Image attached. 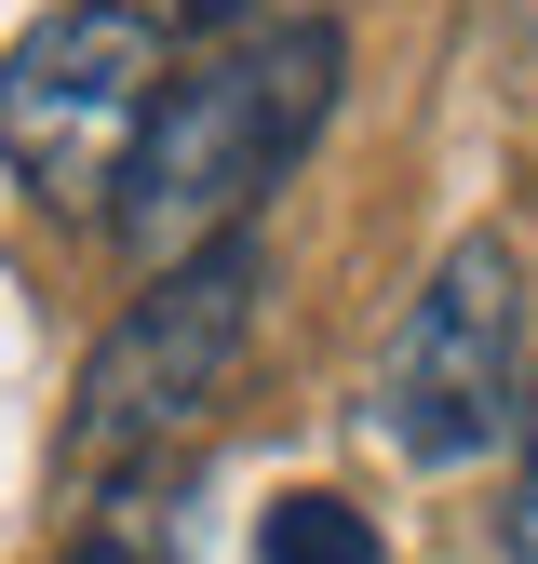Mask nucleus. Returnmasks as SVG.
I'll return each instance as SVG.
<instances>
[{"label":"nucleus","mask_w":538,"mask_h":564,"mask_svg":"<svg viewBox=\"0 0 538 564\" xmlns=\"http://www.w3.org/2000/svg\"><path fill=\"white\" fill-rule=\"evenodd\" d=\"M67 564H149V551H121V538H95V551H67Z\"/></svg>","instance_id":"nucleus-8"},{"label":"nucleus","mask_w":538,"mask_h":564,"mask_svg":"<svg viewBox=\"0 0 538 564\" xmlns=\"http://www.w3.org/2000/svg\"><path fill=\"white\" fill-rule=\"evenodd\" d=\"M175 28L149 0H54V14L0 54V175L54 216H108L149 121L175 95Z\"/></svg>","instance_id":"nucleus-3"},{"label":"nucleus","mask_w":538,"mask_h":564,"mask_svg":"<svg viewBox=\"0 0 538 564\" xmlns=\"http://www.w3.org/2000/svg\"><path fill=\"white\" fill-rule=\"evenodd\" d=\"M269 310V242H216L162 282H134V310L82 349V390H67V484H108V470H149L162 444H189L202 416L229 403L243 349Z\"/></svg>","instance_id":"nucleus-2"},{"label":"nucleus","mask_w":538,"mask_h":564,"mask_svg":"<svg viewBox=\"0 0 538 564\" xmlns=\"http://www.w3.org/2000/svg\"><path fill=\"white\" fill-rule=\"evenodd\" d=\"M323 0H175V28H202V41H256V28H310Z\"/></svg>","instance_id":"nucleus-6"},{"label":"nucleus","mask_w":538,"mask_h":564,"mask_svg":"<svg viewBox=\"0 0 538 564\" xmlns=\"http://www.w3.org/2000/svg\"><path fill=\"white\" fill-rule=\"evenodd\" d=\"M512 564H538V390H525V431H512V524H498Z\"/></svg>","instance_id":"nucleus-7"},{"label":"nucleus","mask_w":538,"mask_h":564,"mask_svg":"<svg viewBox=\"0 0 538 564\" xmlns=\"http://www.w3.org/2000/svg\"><path fill=\"white\" fill-rule=\"evenodd\" d=\"M256 564H390V538H377V511H351V498H323V484H297V498L256 511Z\"/></svg>","instance_id":"nucleus-5"},{"label":"nucleus","mask_w":538,"mask_h":564,"mask_svg":"<svg viewBox=\"0 0 538 564\" xmlns=\"http://www.w3.org/2000/svg\"><path fill=\"white\" fill-rule=\"evenodd\" d=\"M336 67H351V41L323 14L310 28H256V41H202L175 67L149 149H134V175L108 202V242L134 256V282H162V269H189V256L256 229V202L297 175V149L336 108Z\"/></svg>","instance_id":"nucleus-1"},{"label":"nucleus","mask_w":538,"mask_h":564,"mask_svg":"<svg viewBox=\"0 0 538 564\" xmlns=\"http://www.w3.org/2000/svg\"><path fill=\"white\" fill-rule=\"evenodd\" d=\"M525 390H538L525 377V256L498 229H458L431 256V282L404 296L364 416L418 470H458V457H485L498 431H525Z\"/></svg>","instance_id":"nucleus-4"}]
</instances>
